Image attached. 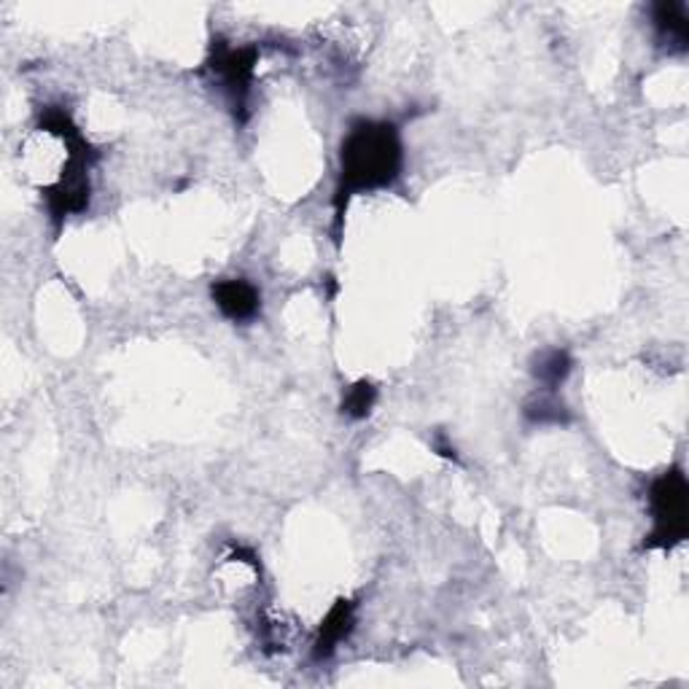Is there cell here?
Masks as SVG:
<instances>
[{"label":"cell","mask_w":689,"mask_h":689,"mask_svg":"<svg viewBox=\"0 0 689 689\" xmlns=\"http://www.w3.org/2000/svg\"><path fill=\"white\" fill-rule=\"evenodd\" d=\"M211 297L222 310L224 318L229 321H251L257 318L259 307H262V294L253 283L242 281V277H229V281H216L211 288Z\"/></svg>","instance_id":"cell-4"},{"label":"cell","mask_w":689,"mask_h":689,"mask_svg":"<svg viewBox=\"0 0 689 689\" xmlns=\"http://www.w3.org/2000/svg\"><path fill=\"white\" fill-rule=\"evenodd\" d=\"M375 402H378V388L367 383V380H361V383L347 388L343 399V415L351 420L367 418V415L372 413Z\"/></svg>","instance_id":"cell-8"},{"label":"cell","mask_w":689,"mask_h":689,"mask_svg":"<svg viewBox=\"0 0 689 689\" xmlns=\"http://www.w3.org/2000/svg\"><path fill=\"white\" fill-rule=\"evenodd\" d=\"M353 630V604L351 601H337L332 606V611L326 614V619L321 622V630H318L316 639V660H326L332 657L334 650L347 639V633Z\"/></svg>","instance_id":"cell-6"},{"label":"cell","mask_w":689,"mask_h":689,"mask_svg":"<svg viewBox=\"0 0 689 689\" xmlns=\"http://www.w3.org/2000/svg\"><path fill=\"white\" fill-rule=\"evenodd\" d=\"M525 418L534 423H569V409L555 399L553 391H547L536 402L525 404Z\"/></svg>","instance_id":"cell-9"},{"label":"cell","mask_w":689,"mask_h":689,"mask_svg":"<svg viewBox=\"0 0 689 689\" xmlns=\"http://www.w3.org/2000/svg\"><path fill=\"white\" fill-rule=\"evenodd\" d=\"M569 372H571V356L566 351H560V347L544 351L542 356L536 358L534 375H536L538 383L547 388V391H555V388H560V383L569 378Z\"/></svg>","instance_id":"cell-7"},{"label":"cell","mask_w":689,"mask_h":689,"mask_svg":"<svg viewBox=\"0 0 689 689\" xmlns=\"http://www.w3.org/2000/svg\"><path fill=\"white\" fill-rule=\"evenodd\" d=\"M402 173V141L391 121L361 119L351 127L340 152V183L334 194L337 227L351 197L391 187Z\"/></svg>","instance_id":"cell-1"},{"label":"cell","mask_w":689,"mask_h":689,"mask_svg":"<svg viewBox=\"0 0 689 689\" xmlns=\"http://www.w3.org/2000/svg\"><path fill=\"white\" fill-rule=\"evenodd\" d=\"M654 33H657L660 46L668 51H687L689 25L687 9L681 3H657L652 9Z\"/></svg>","instance_id":"cell-5"},{"label":"cell","mask_w":689,"mask_h":689,"mask_svg":"<svg viewBox=\"0 0 689 689\" xmlns=\"http://www.w3.org/2000/svg\"><path fill=\"white\" fill-rule=\"evenodd\" d=\"M652 531L644 549H674L687 538L689 531V488L679 466L660 474L650 488Z\"/></svg>","instance_id":"cell-2"},{"label":"cell","mask_w":689,"mask_h":689,"mask_svg":"<svg viewBox=\"0 0 689 689\" xmlns=\"http://www.w3.org/2000/svg\"><path fill=\"white\" fill-rule=\"evenodd\" d=\"M259 51L253 46H229L227 40H213L207 68L213 76L222 81V90L227 92L229 103L235 111H246V100L251 95L253 73H257Z\"/></svg>","instance_id":"cell-3"}]
</instances>
